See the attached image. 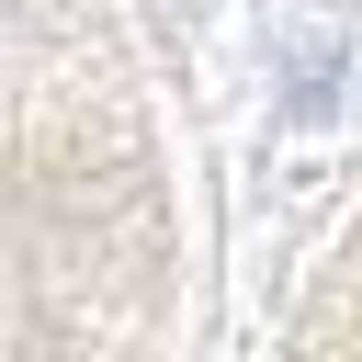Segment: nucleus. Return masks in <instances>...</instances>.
<instances>
[{"instance_id":"1","label":"nucleus","mask_w":362,"mask_h":362,"mask_svg":"<svg viewBox=\"0 0 362 362\" xmlns=\"http://www.w3.org/2000/svg\"><path fill=\"white\" fill-rule=\"evenodd\" d=\"M158 170L79 0H0V362H147Z\"/></svg>"},{"instance_id":"2","label":"nucleus","mask_w":362,"mask_h":362,"mask_svg":"<svg viewBox=\"0 0 362 362\" xmlns=\"http://www.w3.org/2000/svg\"><path fill=\"white\" fill-rule=\"evenodd\" d=\"M305 362H362V238H351V260H339V283H328V305H317Z\"/></svg>"}]
</instances>
